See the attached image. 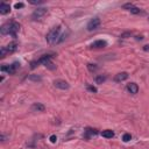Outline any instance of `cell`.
I'll list each match as a JSON object with an SVG mask.
<instances>
[{
	"label": "cell",
	"mask_w": 149,
	"mask_h": 149,
	"mask_svg": "<svg viewBox=\"0 0 149 149\" xmlns=\"http://www.w3.org/2000/svg\"><path fill=\"white\" fill-rule=\"evenodd\" d=\"M59 34H61V26H57L55 28H53L50 32H49L45 36V40L49 44H54V43H57V41L59 40Z\"/></svg>",
	"instance_id": "6da1fadb"
},
{
	"label": "cell",
	"mask_w": 149,
	"mask_h": 149,
	"mask_svg": "<svg viewBox=\"0 0 149 149\" xmlns=\"http://www.w3.org/2000/svg\"><path fill=\"white\" fill-rule=\"evenodd\" d=\"M18 69H20V63H19V62H14V63H12L11 65H3L1 67V71L3 72L6 71L8 74H14Z\"/></svg>",
	"instance_id": "7a4b0ae2"
},
{
	"label": "cell",
	"mask_w": 149,
	"mask_h": 149,
	"mask_svg": "<svg viewBox=\"0 0 149 149\" xmlns=\"http://www.w3.org/2000/svg\"><path fill=\"white\" fill-rule=\"evenodd\" d=\"M47 12L48 9L44 8V7H41V8H37L33 12V14H32V19L33 20H37V19H41L42 16H44L47 14Z\"/></svg>",
	"instance_id": "3957f363"
},
{
	"label": "cell",
	"mask_w": 149,
	"mask_h": 149,
	"mask_svg": "<svg viewBox=\"0 0 149 149\" xmlns=\"http://www.w3.org/2000/svg\"><path fill=\"white\" fill-rule=\"evenodd\" d=\"M99 26H100V19H99V18H93L88 23V30H90V32L96 30L97 28H99Z\"/></svg>",
	"instance_id": "277c9868"
},
{
	"label": "cell",
	"mask_w": 149,
	"mask_h": 149,
	"mask_svg": "<svg viewBox=\"0 0 149 149\" xmlns=\"http://www.w3.org/2000/svg\"><path fill=\"white\" fill-rule=\"evenodd\" d=\"M54 85H55V88H57L59 90H68L70 88L69 83L65 82V80H62V79H56L54 82Z\"/></svg>",
	"instance_id": "5b68a950"
},
{
	"label": "cell",
	"mask_w": 149,
	"mask_h": 149,
	"mask_svg": "<svg viewBox=\"0 0 149 149\" xmlns=\"http://www.w3.org/2000/svg\"><path fill=\"white\" fill-rule=\"evenodd\" d=\"M123 8L127 9V11H129L131 13H133V14H140L141 12H142L139 7L134 6L133 4H125V5H123Z\"/></svg>",
	"instance_id": "8992f818"
},
{
	"label": "cell",
	"mask_w": 149,
	"mask_h": 149,
	"mask_svg": "<svg viewBox=\"0 0 149 149\" xmlns=\"http://www.w3.org/2000/svg\"><path fill=\"white\" fill-rule=\"evenodd\" d=\"M19 29H20V24L18 23V22H15V21H13V22H11V35L14 37H16V33L19 32Z\"/></svg>",
	"instance_id": "52a82bcc"
},
{
	"label": "cell",
	"mask_w": 149,
	"mask_h": 149,
	"mask_svg": "<svg viewBox=\"0 0 149 149\" xmlns=\"http://www.w3.org/2000/svg\"><path fill=\"white\" fill-rule=\"evenodd\" d=\"M127 91L129 93H132V94H136V93L139 92L138 84H136V83H129V84H127Z\"/></svg>",
	"instance_id": "ba28073f"
},
{
	"label": "cell",
	"mask_w": 149,
	"mask_h": 149,
	"mask_svg": "<svg viewBox=\"0 0 149 149\" xmlns=\"http://www.w3.org/2000/svg\"><path fill=\"white\" fill-rule=\"evenodd\" d=\"M129 77V74H128V72H120V73H118V74H115V77H114V80L115 82H123V80H126L127 78Z\"/></svg>",
	"instance_id": "9c48e42d"
},
{
	"label": "cell",
	"mask_w": 149,
	"mask_h": 149,
	"mask_svg": "<svg viewBox=\"0 0 149 149\" xmlns=\"http://www.w3.org/2000/svg\"><path fill=\"white\" fill-rule=\"evenodd\" d=\"M107 45V42L104 41V40H98V41H94L92 44H91V48H96V49H100V48H105Z\"/></svg>",
	"instance_id": "30bf717a"
},
{
	"label": "cell",
	"mask_w": 149,
	"mask_h": 149,
	"mask_svg": "<svg viewBox=\"0 0 149 149\" xmlns=\"http://www.w3.org/2000/svg\"><path fill=\"white\" fill-rule=\"evenodd\" d=\"M11 12V6L8 4H5V3H1V5H0V14L1 15H5L7 13H9Z\"/></svg>",
	"instance_id": "8fae6325"
},
{
	"label": "cell",
	"mask_w": 149,
	"mask_h": 149,
	"mask_svg": "<svg viewBox=\"0 0 149 149\" xmlns=\"http://www.w3.org/2000/svg\"><path fill=\"white\" fill-rule=\"evenodd\" d=\"M18 49V43L14 41V42H11L7 47H6V50H7V53L8 54H12V53H14L15 50Z\"/></svg>",
	"instance_id": "7c38bea8"
},
{
	"label": "cell",
	"mask_w": 149,
	"mask_h": 149,
	"mask_svg": "<svg viewBox=\"0 0 149 149\" xmlns=\"http://www.w3.org/2000/svg\"><path fill=\"white\" fill-rule=\"evenodd\" d=\"M0 33H1V35H7L11 33V23H5L4 26H1V28H0Z\"/></svg>",
	"instance_id": "4fadbf2b"
},
{
	"label": "cell",
	"mask_w": 149,
	"mask_h": 149,
	"mask_svg": "<svg viewBox=\"0 0 149 149\" xmlns=\"http://www.w3.org/2000/svg\"><path fill=\"white\" fill-rule=\"evenodd\" d=\"M32 109L35 111V112H36V111H37V112H44L45 107H44V105H42V104H40V103H35V104H33Z\"/></svg>",
	"instance_id": "5bb4252c"
},
{
	"label": "cell",
	"mask_w": 149,
	"mask_h": 149,
	"mask_svg": "<svg viewBox=\"0 0 149 149\" xmlns=\"http://www.w3.org/2000/svg\"><path fill=\"white\" fill-rule=\"evenodd\" d=\"M98 132L96 129H92V128H86L85 132H84V138L85 139H90V136L93 135V134H97Z\"/></svg>",
	"instance_id": "9a60e30c"
},
{
	"label": "cell",
	"mask_w": 149,
	"mask_h": 149,
	"mask_svg": "<svg viewBox=\"0 0 149 149\" xmlns=\"http://www.w3.org/2000/svg\"><path fill=\"white\" fill-rule=\"evenodd\" d=\"M102 135L104 136V138H106V139H112L114 136V133H113V131H111V129H106V131H103Z\"/></svg>",
	"instance_id": "2e32d148"
},
{
	"label": "cell",
	"mask_w": 149,
	"mask_h": 149,
	"mask_svg": "<svg viewBox=\"0 0 149 149\" xmlns=\"http://www.w3.org/2000/svg\"><path fill=\"white\" fill-rule=\"evenodd\" d=\"M29 80H33V82H41L42 78L41 76H39V74H30V76L28 77Z\"/></svg>",
	"instance_id": "e0dca14e"
},
{
	"label": "cell",
	"mask_w": 149,
	"mask_h": 149,
	"mask_svg": "<svg viewBox=\"0 0 149 149\" xmlns=\"http://www.w3.org/2000/svg\"><path fill=\"white\" fill-rule=\"evenodd\" d=\"M106 80V76H103V74H99V76L96 77V83L97 84H103Z\"/></svg>",
	"instance_id": "ac0fdd59"
},
{
	"label": "cell",
	"mask_w": 149,
	"mask_h": 149,
	"mask_svg": "<svg viewBox=\"0 0 149 149\" xmlns=\"http://www.w3.org/2000/svg\"><path fill=\"white\" fill-rule=\"evenodd\" d=\"M88 69H89V71H90V72H94V71H97V70H98V65H97V64L89 63V64H88Z\"/></svg>",
	"instance_id": "d6986e66"
},
{
	"label": "cell",
	"mask_w": 149,
	"mask_h": 149,
	"mask_svg": "<svg viewBox=\"0 0 149 149\" xmlns=\"http://www.w3.org/2000/svg\"><path fill=\"white\" fill-rule=\"evenodd\" d=\"M131 140H132V135H131L129 133L123 134V136H122V141H123V142H128V141H131Z\"/></svg>",
	"instance_id": "ffe728a7"
},
{
	"label": "cell",
	"mask_w": 149,
	"mask_h": 149,
	"mask_svg": "<svg viewBox=\"0 0 149 149\" xmlns=\"http://www.w3.org/2000/svg\"><path fill=\"white\" fill-rule=\"evenodd\" d=\"M7 54H8V53H7V50H6V47H3L1 49H0V57H1V58H4Z\"/></svg>",
	"instance_id": "44dd1931"
},
{
	"label": "cell",
	"mask_w": 149,
	"mask_h": 149,
	"mask_svg": "<svg viewBox=\"0 0 149 149\" xmlns=\"http://www.w3.org/2000/svg\"><path fill=\"white\" fill-rule=\"evenodd\" d=\"M44 65H45V67H47L48 69H50V70H55V69H56V65H54V64L51 63V61H49V62H47V63H45Z\"/></svg>",
	"instance_id": "7402d4cb"
},
{
	"label": "cell",
	"mask_w": 149,
	"mask_h": 149,
	"mask_svg": "<svg viewBox=\"0 0 149 149\" xmlns=\"http://www.w3.org/2000/svg\"><path fill=\"white\" fill-rule=\"evenodd\" d=\"M86 88H88V90L90 91V92H92V93H97V88H94V86H92V85H88L86 86Z\"/></svg>",
	"instance_id": "603a6c76"
},
{
	"label": "cell",
	"mask_w": 149,
	"mask_h": 149,
	"mask_svg": "<svg viewBox=\"0 0 149 149\" xmlns=\"http://www.w3.org/2000/svg\"><path fill=\"white\" fill-rule=\"evenodd\" d=\"M23 6H24V5H23L22 3H16V4L14 5V8H15V9H19V8H22Z\"/></svg>",
	"instance_id": "cb8c5ba5"
},
{
	"label": "cell",
	"mask_w": 149,
	"mask_h": 149,
	"mask_svg": "<svg viewBox=\"0 0 149 149\" xmlns=\"http://www.w3.org/2000/svg\"><path fill=\"white\" fill-rule=\"evenodd\" d=\"M29 3L32 5H40V4H43L44 1H35V0H29Z\"/></svg>",
	"instance_id": "d4e9b609"
},
{
	"label": "cell",
	"mask_w": 149,
	"mask_h": 149,
	"mask_svg": "<svg viewBox=\"0 0 149 149\" xmlns=\"http://www.w3.org/2000/svg\"><path fill=\"white\" fill-rule=\"evenodd\" d=\"M56 141H57L56 135H51V136H50V142H51V143H55Z\"/></svg>",
	"instance_id": "484cf974"
},
{
	"label": "cell",
	"mask_w": 149,
	"mask_h": 149,
	"mask_svg": "<svg viewBox=\"0 0 149 149\" xmlns=\"http://www.w3.org/2000/svg\"><path fill=\"white\" fill-rule=\"evenodd\" d=\"M143 49H144V50H148V49H149V45H144Z\"/></svg>",
	"instance_id": "4316f807"
},
{
	"label": "cell",
	"mask_w": 149,
	"mask_h": 149,
	"mask_svg": "<svg viewBox=\"0 0 149 149\" xmlns=\"http://www.w3.org/2000/svg\"><path fill=\"white\" fill-rule=\"evenodd\" d=\"M148 20H149V18H148Z\"/></svg>",
	"instance_id": "83f0119b"
}]
</instances>
